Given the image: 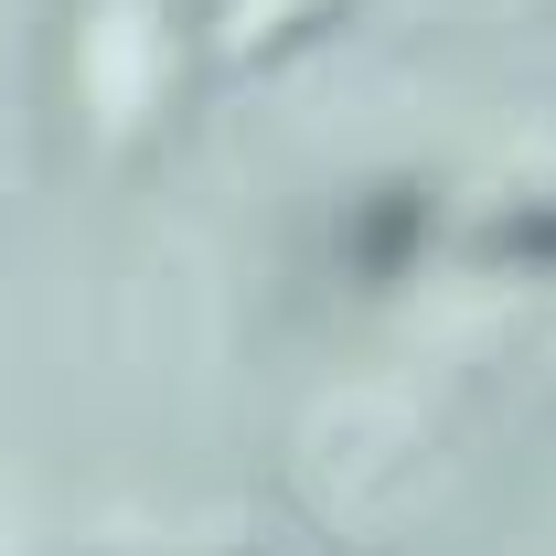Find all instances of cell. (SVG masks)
<instances>
[{
    "instance_id": "6da1fadb",
    "label": "cell",
    "mask_w": 556,
    "mask_h": 556,
    "mask_svg": "<svg viewBox=\"0 0 556 556\" xmlns=\"http://www.w3.org/2000/svg\"><path fill=\"white\" fill-rule=\"evenodd\" d=\"M321 11H343V0H214V54L225 65H257L278 43H300Z\"/></svg>"
},
{
    "instance_id": "7a4b0ae2",
    "label": "cell",
    "mask_w": 556,
    "mask_h": 556,
    "mask_svg": "<svg viewBox=\"0 0 556 556\" xmlns=\"http://www.w3.org/2000/svg\"><path fill=\"white\" fill-rule=\"evenodd\" d=\"M353 214H364V225H353V268H396L417 247V225H428L417 193H375V204H353Z\"/></svg>"
}]
</instances>
